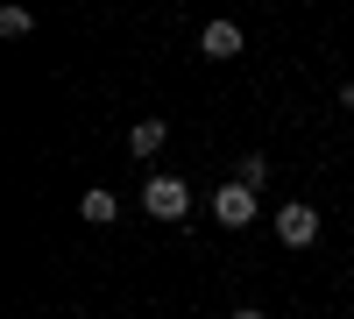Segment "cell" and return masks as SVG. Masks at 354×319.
Here are the masks:
<instances>
[{"mask_svg":"<svg viewBox=\"0 0 354 319\" xmlns=\"http://www.w3.org/2000/svg\"><path fill=\"white\" fill-rule=\"evenodd\" d=\"M142 213H149V220H185L192 213V185L170 178V170H156V178L142 185Z\"/></svg>","mask_w":354,"mask_h":319,"instance_id":"1","label":"cell"},{"mask_svg":"<svg viewBox=\"0 0 354 319\" xmlns=\"http://www.w3.org/2000/svg\"><path fill=\"white\" fill-rule=\"evenodd\" d=\"M277 241H283V248H312V241H319V206H305V199L277 206Z\"/></svg>","mask_w":354,"mask_h":319,"instance_id":"2","label":"cell"},{"mask_svg":"<svg viewBox=\"0 0 354 319\" xmlns=\"http://www.w3.org/2000/svg\"><path fill=\"white\" fill-rule=\"evenodd\" d=\"M213 220H220V227H248V220H255V185H241V178L220 185V192H213Z\"/></svg>","mask_w":354,"mask_h":319,"instance_id":"3","label":"cell"},{"mask_svg":"<svg viewBox=\"0 0 354 319\" xmlns=\"http://www.w3.org/2000/svg\"><path fill=\"white\" fill-rule=\"evenodd\" d=\"M241 43H248V36H241V21H205V28H198V50L213 57V64L241 57Z\"/></svg>","mask_w":354,"mask_h":319,"instance_id":"4","label":"cell"},{"mask_svg":"<svg viewBox=\"0 0 354 319\" xmlns=\"http://www.w3.org/2000/svg\"><path fill=\"white\" fill-rule=\"evenodd\" d=\"M163 142H170V128L149 113V121H135V128H128V156H135V163H149V156L163 149Z\"/></svg>","mask_w":354,"mask_h":319,"instance_id":"5","label":"cell"},{"mask_svg":"<svg viewBox=\"0 0 354 319\" xmlns=\"http://www.w3.org/2000/svg\"><path fill=\"white\" fill-rule=\"evenodd\" d=\"M113 213H121V199H113L106 185H93V192H85V199H78V220H93V227H106Z\"/></svg>","mask_w":354,"mask_h":319,"instance_id":"6","label":"cell"},{"mask_svg":"<svg viewBox=\"0 0 354 319\" xmlns=\"http://www.w3.org/2000/svg\"><path fill=\"white\" fill-rule=\"evenodd\" d=\"M28 28H36V15H28L21 0H8V8H0V36H15V43H21Z\"/></svg>","mask_w":354,"mask_h":319,"instance_id":"7","label":"cell"},{"mask_svg":"<svg viewBox=\"0 0 354 319\" xmlns=\"http://www.w3.org/2000/svg\"><path fill=\"white\" fill-rule=\"evenodd\" d=\"M234 178L262 192V185H270V156H262V149H248V156H241V170H234Z\"/></svg>","mask_w":354,"mask_h":319,"instance_id":"8","label":"cell"},{"mask_svg":"<svg viewBox=\"0 0 354 319\" xmlns=\"http://www.w3.org/2000/svg\"><path fill=\"white\" fill-rule=\"evenodd\" d=\"M340 100H347V107H354V78H340Z\"/></svg>","mask_w":354,"mask_h":319,"instance_id":"9","label":"cell"},{"mask_svg":"<svg viewBox=\"0 0 354 319\" xmlns=\"http://www.w3.org/2000/svg\"><path fill=\"white\" fill-rule=\"evenodd\" d=\"M234 319H270V312H255V305H241V312H234Z\"/></svg>","mask_w":354,"mask_h":319,"instance_id":"10","label":"cell"}]
</instances>
